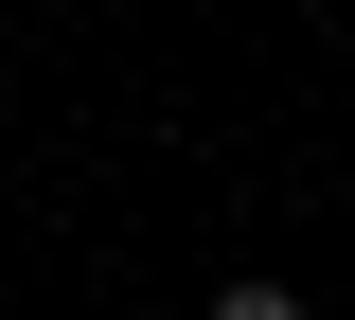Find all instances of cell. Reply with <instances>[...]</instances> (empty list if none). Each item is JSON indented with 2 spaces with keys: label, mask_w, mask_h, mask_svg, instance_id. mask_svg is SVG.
<instances>
[{
  "label": "cell",
  "mask_w": 355,
  "mask_h": 320,
  "mask_svg": "<svg viewBox=\"0 0 355 320\" xmlns=\"http://www.w3.org/2000/svg\"><path fill=\"white\" fill-rule=\"evenodd\" d=\"M214 320H302V285H214Z\"/></svg>",
  "instance_id": "cell-1"
}]
</instances>
